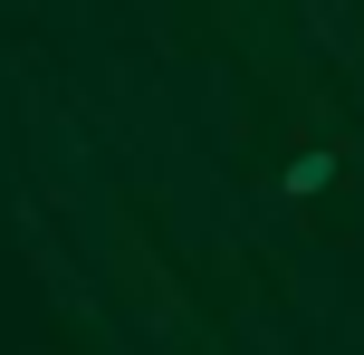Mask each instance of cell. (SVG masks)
Instances as JSON below:
<instances>
[{"instance_id": "1", "label": "cell", "mask_w": 364, "mask_h": 355, "mask_svg": "<svg viewBox=\"0 0 364 355\" xmlns=\"http://www.w3.org/2000/svg\"><path fill=\"white\" fill-rule=\"evenodd\" d=\"M336 183H346V144H297L288 164H278V202H297V211L326 202Z\"/></svg>"}]
</instances>
